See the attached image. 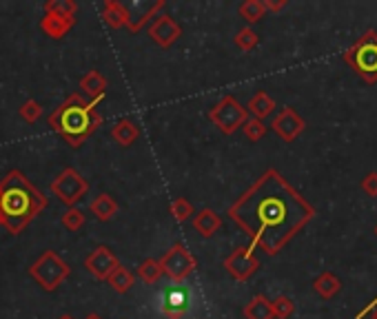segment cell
Here are the masks:
<instances>
[{
	"label": "cell",
	"instance_id": "5",
	"mask_svg": "<svg viewBox=\"0 0 377 319\" xmlns=\"http://www.w3.org/2000/svg\"><path fill=\"white\" fill-rule=\"evenodd\" d=\"M344 60L367 82H375L377 80V33L375 31L364 33L344 54Z\"/></svg>",
	"mask_w": 377,
	"mask_h": 319
},
{
	"label": "cell",
	"instance_id": "1",
	"mask_svg": "<svg viewBox=\"0 0 377 319\" xmlns=\"http://www.w3.org/2000/svg\"><path fill=\"white\" fill-rule=\"evenodd\" d=\"M226 213L266 255H277L315 215L313 206L275 169L255 180Z\"/></svg>",
	"mask_w": 377,
	"mask_h": 319
},
{
	"label": "cell",
	"instance_id": "26",
	"mask_svg": "<svg viewBox=\"0 0 377 319\" xmlns=\"http://www.w3.org/2000/svg\"><path fill=\"white\" fill-rule=\"evenodd\" d=\"M339 286L342 284H339V279L333 273H322L313 284V288L318 290V295H322L324 299H331L333 295H337Z\"/></svg>",
	"mask_w": 377,
	"mask_h": 319
},
{
	"label": "cell",
	"instance_id": "33",
	"mask_svg": "<svg viewBox=\"0 0 377 319\" xmlns=\"http://www.w3.org/2000/svg\"><path fill=\"white\" fill-rule=\"evenodd\" d=\"M271 309H273V317L275 319H288L291 315H293V311H295V304L291 302L288 297L279 295V297H275L271 302Z\"/></svg>",
	"mask_w": 377,
	"mask_h": 319
},
{
	"label": "cell",
	"instance_id": "23",
	"mask_svg": "<svg viewBox=\"0 0 377 319\" xmlns=\"http://www.w3.org/2000/svg\"><path fill=\"white\" fill-rule=\"evenodd\" d=\"M245 317L247 319H275L273 309H271V299H266L264 295H255L247 306H245Z\"/></svg>",
	"mask_w": 377,
	"mask_h": 319
},
{
	"label": "cell",
	"instance_id": "21",
	"mask_svg": "<svg viewBox=\"0 0 377 319\" xmlns=\"http://www.w3.org/2000/svg\"><path fill=\"white\" fill-rule=\"evenodd\" d=\"M111 138H114L120 146H131L133 142L140 138V129H138V125H136L133 120L125 118V120H120V122H116V125H114Z\"/></svg>",
	"mask_w": 377,
	"mask_h": 319
},
{
	"label": "cell",
	"instance_id": "10",
	"mask_svg": "<svg viewBox=\"0 0 377 319\" xmlns=\"http://www.w3.org/2000/svg\"><path fill=\"white\" fill-rule=\"evenodd\" d=\"M125 11H127V29L131 33H138L144 24H147L151 18L160 16V11L164 9V0H133V3H123Z\"/></svg>",
	"mask_w": 377,
	"mask_h": 319
},
{
	"label": "cell",
	"instance_id": "31",
	"mask_svg": "<svg viewBox=\"0 0 377 319\" xmlns=\"http://www.w3.org/2000/svg\"><path fill=\"white\" fill-rule=\"evenodd\" d=\"M260 42V36L255 33L251 27H245V29H240L238 36H236V47L242 49V52H251V49H255Z\"/></svg>",
	"mask_w": 377,
	"mask_h": 319
},
{
	"label": "cell",
	"instance_id": "38",
	"mask_svg": "<svg viewBox=\"0 0 377 319\" xmlns=\"http://www.w3.org/2000/svg\"><path fill=\"white\" fill-rule=\"evenodd\" d=\"M375 319H377V313H375Z\"/></svg>",
	"mask_w": 377,
	"mask_h": 319
},
{
	"label": "cell",
	"instance_id": "25",
	"mask_svg": "<svg viewBox=\"0 0 377 319\" xmlns=\"http://www.w3.org/2000/svg\"><path fill=\"white\" fill-rule=\"evenodd\" d=\"M136 277L142 279L144 284H157V281L162 279V268H160V262L153 260V257H149V260H144L138 271H136Z\"/></svg>",
	"mask_w": 377,
	"mask_h": 319
},
{
	"label": "cell",
	"instance_id": "13",
	"mask_svg": "<svg viewBox=\"0 0 377 319\" xmlns=\"http://www.w3.org/2000/svg\"><path fill=\"white\" fill-rule=\"evenodd\" d=\"M273 131L277 133L279 138H282L284 142H293L300 133L304 131V120L293 111L291 107H284L282 111H279L275 118H273Z\"/></svg>",
	"mask_w": 377,
	"mask_h": 319
},
{
	"label": "cell",
	"instance_id": "17",
	"mask_svg": "<svg viewBox=\"0 0 377 319\" xmlns=\"http://www.w3.org/2000/svg\"><path fill=\"white\" fill-rule=\"evenodd\" d=\"M74 24H76L74 20H65V18H58L52 14H45L40 18V29L45 31V36H49V38H54V40L65 38Z\"/></svg>",
	"mask_w": 377,
	"mask_h": 319
},
{
	"label": "cell",
	"instance_id": "7",
	"mask_svg": "<svg viewBox=\"0 0 377 319\" xmlns=\"http://www.w3.org/2000/svg\"><path fill=\"white\" fill-rule=\"evenodd\" d=\"M209 120L222 133L231 136V133H236L238 129H242V125H245V122L249 120V114H247V109L242 107L233 95H224L215 107H211Z\"/></svg>",
	"mask_w": 377,
	"mask_h": 319
},
{
	"label": "cell",
	"instance_id": "35",
	"mask_svg": "<svg viewBox=\"0 0 377 319\" xmlns=\"http://www.w3.org/2000/svg\"><path fill=\"white\" fill-rule=\"evenodd\" d=\"M266 11H279L286 7V0H262Z\"/></svg>",
	"mask_w": 377,
	"mask_h": 319
},
{
	"label": "cell",
	"instance_id": "36",
	"mask_svg": "<svg viewBox=\"0 0 377 319\" xmlns=\"http://www.w3.org/2000/svg\"><path fill=\"white\" fill-rule=\"evenodd\" d=\"M84 319H102V317H100V315H95V313H91V315H87Z\"/></svg>",
	"mask_w": 377,
	"mask_h": 319
},
{
	"label": "cell",
	"instance_id": "2",
	"mask_svg": "<svg viewBox=\"0 0 377 319\" xmlns=\"http://www.w3.org/2000/svg\"><path fill=\"white\" fill-rule=\"evenodd\" d=\"M47 208V195L36 189L29 178L20 171H9L0 182V224L11 235L22 233L31 219Z\"/></svg>",
	"mask_w": 377,
	"mask_h": 319
},
{
	"label": "cell",
	"instance_id": "22",
	"mask_svg": "<svg viewBox=\"0 0 377 319\" xmlns=\"http://www.w3.org/2000/svg\"><path fill=\"white\" fill-rule=\"evenodd\" d=\"M45 14H52V16L76 22L78 3H74V0H47V3H45Z\"/></svg>",
	"mask_w": 377,
	"mask_h": 319
},
{
	"label": "cell",
	"instance_id": "12",
	"mask_svg": "<svg viewBox=\"0 0 377 319\" xmlns=\"http://www.w3.org/2000/svg\"><path fill=\"white\" fill-rule=\"evenodd\" d=\"M149 36H151V40H153L157 47L169 49V47H171V45L180 38V36H182V27H180V24H178L171 16L160 14V16H157V18L151 22Z\"/></svg>",
	"mask_w": 377,
	"mask_h": 319
},
{
	"label": "cell",
	"instance_id": "32",
	"mask_svg": "<svg viewBox=\"0 0 377 319\" xmlns=\"http://www.w3.org/2000/svg\"><path fill=\"white\" fill-rule=\"evenodd\" d=\"M242 131H245V136L247 140L251 142H260L264 138V133H266V125L262 120H255V118H249L245 125H242Z\"/></svg>",
	"mask_w": 377,
	"mask_h": 319
},
{
	"label": "cell",
	"instance_id": "8",
	"mask_svg": "<svg viewBox=\"0 0 377 319\" xmlns=\"http://www.w3.org/2000/svg\"><path fill=\"white\" fill-rule=\"evenodd\" d=\"M157 262H160L162 275H167L171 281H176V284L178 281H185L198 266V260L191 255L187 247H182V244L171 247Z\"/></svg>",
	"mask_w": 377,
	"mask_h": 319
},
{
	"label": "cell",
	"instance_id": "28",
	"mask_svg": "<svg viewBox=\"0 0 377 319\" xmlns=\"http://www.w3.org/2000/svg\"><path fill=\"white\" fill-rule=\"evenodd\" d=\"M169 213H171V217L176 219V222H187V219L196 213L193 211V204L187 200V198H176L171 204H169Z\"/></svg>",
	"mask_w": 377,
	"mask_h": 319
},
{
	"label": "cell",
	"instance_id": "37",
	"mask_svg": "<svg viewBox=\"0 0 377 319\" xmlns=\"http://www.w3.org/2000/svg\"><path fill=\"white\" fill-rule=\"evenodd\" d=\"M58 319H74V317H71V315H67V313H65V315H60Z\"/></svg>",
	"mask_w": 377,
	"mask_h": 319
},
{
	"label": "cell",
	"instance_id": "39",
	"mask_svg": "<svg viewBox=\"0 0 377 319\" xmlns=\"http://www.w3.org/2000/svg\"><path fill=\"white\" fill-rule=\"evenodd\" d=\"M375 233H377V228H375Z\"/></svg>",
	"mask_w": 377,
	"mask_h": 319
},
{
	"label": "cell",
	"instance_id": "9",
	"mask_svg": "<svg viewBox=\"0 0 377 319\" xmlns=\"http://www.w3.org/2000/svg\"><path fill=\"white\" fill-rule=\"evenodd\" d=\"M224 268L233 279L247 281L260 268V260H258V255L253 253V247H238L224 260Z\"/></svg>",
	"mask_w": 377,
	"mask_h": 319
},
{
	"label": "cell",
	"instance_id": "20",
	"mask_svg": "<svg viewBox=\"0 0 377 319\" xmlns=\"http://www.w3.org/2000/svg\"><path fill=\"white\" fill-rule=\"evenodd\" d=\"M102 20L109 29H120L127 27V11L120 0H107L102 5Z\"/></svg>",
	"mask_w": 377,
	"mask_h": 319
},
{
	"label": "cell",
	"instance_id": "30",
	"mask_svg": "<svg viewBox=\"0 0 377 319\" xmlns=\"http://www.w3.org/2000/svg\"><path fill=\"white\" fill-rule=\"evenodd\" d=\"M18 116H20V120H25L27 125H33V122H38V118L43 116V107L38 100H31L29 98V100H25L20 104Z\"/></svg>",
	"mask_w": 377,
	"mask_h": 319
},
{
	"label": "cell",
	"instance_id": "27",
	"mask_svg": "<svg viewBox=\"0 0 377 319\" xmlns=\"http://www.w3.org/2000/svg\"><path fill=\"white\" fill-rule=\"evenodd\" d=\"M266 14V9H264V3L262 0H245V3L240 5V16L245 18L249 24L253 22H260Z\"/></svg>",
	"mask_w": 377,
	"mask_h": 319
},
{
	"label": "cell",
	"instance_id": "14",
	"mask_svg": "<svg viewBox=\"0 0 377 319\" xmlns=\"http://www.w3.org/2000/svg\"><path fill=\"white\" fill-rule=\"evenodd\" d=\"M107 87H109V82L98 69H91L80 78V89L84 95H87V100L93 104H98L102 100L107 93Z\"/></svg>",
	"mask_w": 377,
	"mask_h": 319
},
{
	"label": "cell",
	"instance_id": "18",
	"mask_svg": "<svg viewBox=\"0 0 377 319\" xmlns=\"http://www.w3.org/2000/svg\"><path fill=\"white\" fill-rule=\"evenodd\" d=\"M273 111H275V100L264 91L255 93L249 100V104H247V114H251V118L262 120V122H264V118H269Z\"/></svg>",
	"mask_w": 377,
	"mask_h": 319
},
{
	"label": "cell",
	"instance_id": "16",
	"mask_svg": "<svg viewBox=\"0 0 377 319\" xmlns=\"http://www.w3.org/2000/svg\"><path fill=\"white\" fill-rule=\"evenodd\" d=\"M222 226V219L217 215L213 208H202L198 211V215L193 217V228H196L202 238H213L217 231Z\"/></svg>",
	"mask_w": 377,
	"mask_h": 319
},
{
	"label": "cell",
	"instance_id": "29",
	"mask_svg": "<svg viewBox=\"0 0 377 319\" xmlns=\"http://www.w3.org/2000/svg\"><path fill=\"white\" fill-rule=\"evenodd\" d=\"M60 222H63V226L67 231H80L84 226V222H87V217H84V213L80 211V208L71 206V208H67V211L63 213Z\"/></svg>",
	"mask_w": 377,
	"mask_h": 319
},
{
	"label": "cell",
	"instance_id": "4",
	"mask_svg": "<svg viewBox=\"0 0 377 319\" xmlns=\"http://www.w3.org/2000/svg\"><path fill=\"white\" fill-rule=\"evenodd\" d=\"M31 279L45 290H56L71 275V266L56 251H45L38 260L29 266Z\"/></svg>",
	"mask_w": 377,
	"mask_h": 319
},
{
	"label": "cell",
	"instance_id": "34",
	"mask_svg": "<svg viewBox=\"0 0 377 319\" xmlns=\"http://www.w3.org/2000/svg\"><path fill=\"white\" fill-rule=\"evenodd\" d=\"M362 189L367 191V195H371V198H377V173H369L364 178Z\"/></svg>",
	"mask_w": 377,
	"mask_h": 319
},
{
	"label": "cell",
	"instance_id": "6",
	"mask_svg": "<svg viewBox=\"0 0 377 319\" xmlns=\"http://www.w3.org/2000/svg\"><path fill=\"white\" fill-rule=\"evenodd\" d=\"M49 189L60 202L71 208L89 193V182L82 178L80 171H76L74 166H67L56 176V180L52 182Z\"/></svg>",
	"mask_w": 377,
	"mask_h": 319
},
{
	"label": "cell",
	"instance_id": "19",
	"mask_svg": "<svg viewBox=\"0 0 377 319\" xmlns=\"http://www.w3.org/2000/svg\"><path fill=\"white\" fill-rule=\"evenodd\" d=\"M89 211L98 217L100 222H109L111 217H116V213L120 211V206L109 193H100V195H95V200H91Z\"/></svg>",
	"mask_w": 377,
	"mask_h": 319
},
{
	"label": "cell",
	"instance_id": "24",
	"mask_svg": "<svg viewBox=\"0 0 377 319\" xmlns=\"http://www.w3.org/2000/svg\"><path fill=\"white\" fill-rule=\"evenodd\" d=\"M107 281L111 284V288L116 293H127V290L133 288V284H136V273H131L129 268H125V266H118L116 271L109 275Z\"/></svg>",
	"mask_w": 377,
	"mask_h": 319
},
{
	"label": "cell",
	"instance_id": "15",
	"mask_svg": "<svg viewBox=\"0 0 377 319\" xmlns=\"http://www.w3.org/2000/svg\"><path fill=\"white\" fill-rule=\"evenodd\" d=\"M187 295L182 290L174 288V290H167L164 297H162V315L167 319H182L187 313Z\"/></svg>",
	"mask_w": 377,
	"mask_h": 319
},
{
	"label": "cell",
	"instance_id": "11",
	"mask_svg": "<svg viewBox=\"0 0 377 319\" xmlns=\"http://www.w3.org/2000/svg\"><path fill=\"white\" fill-rule=\"evenodd\" d=\"M118 266H120V260L116 257V253L111 249H107V247L93 249L87 255V260H84V268H87V271L100 281H107L109 275H111Z\"/></svg>",
	"mask_w": 377,
	"mask_h": 319
},
{
	"label": "cell",
	"instance_id": "3",
	"mask_svg": "<svg viewBox=\"0 0 377 319\" xmlns=\"http://www.w3.org/2000/svg\"><path fill=\"white\" fill-rule=\"evenodd\" d=\"M49 127L63 136L71 149H80L102 127V116L82 93H69L49 114Z\"/></svg>",
	"mask_w": 377,
	"mask_h": 319
}]
</instances>
